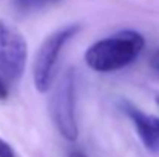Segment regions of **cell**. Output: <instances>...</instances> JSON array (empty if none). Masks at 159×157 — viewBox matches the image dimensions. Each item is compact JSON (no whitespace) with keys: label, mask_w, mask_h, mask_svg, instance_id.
Returning <instances> with one entry per match:
<instances>
[{"label":"cell","mask_w":159,"mask_h":157,"mask_svg":"<svg viewBox=\"0 0 159 157\" xmlns=\"http://www.w3.org/2000/svg\"><path fill=\"white\" fill-rule=\"evenodd\" d=\"M8 96H9V88H8V82L2 77V74H0V102H3V100H6L8 99Z\"/></svg>","instance_id":"cell-9"},{"label":"cell","mask_w":159,"mask_h":157,"mask_svg":"<svg viewBox=\"0 0 159 157\" xmlns=\"http://www.w3.org/2000/svg\"><path fill=\"white\" fill-rule=\"evenodd\" d=\"M28 62L25 36L9 22L0 19V74L8 83L22 79Z\"/></svg>","instance_id":"cell-4"},{"label":"cell","mask_w":159,"mask_h":157,"mask_svg":"<svg viewBox=\"0 0 159 157\" xmlns=\"http://www.w3.org/2000/svg\"><path fill=\"white\" fill-rule=\"evenodd\" d=\"M156 103L159 105V94H158V96H156Z\"/></svg>","instance_id":"cell-11"},{"label":"cell","mask_w":159,"mask_h":157,"mask_svg":"<svg viewBox=\"0 0 159 157\" xmlns=\"http://www.w3.org/2000/svg\"><path fill=\"white\" fill-rule=\"evenodd\" d=\"M0 157H17L12 146L8 142H5L3 139H0Z\"/></svg>","instance_id":"cell-8"},{"label":"cell","mask_w":159,"mask_h":157,"mask_svg":"<svg viewBox=\"0 0 159 157\" xmlns=\"http://www.w3.org/2000/svg\"><path fill=\"white\" fill-rule=\"evenodd\" d=\"M62 2L63 0H12V5L19 14L30 15V14H36L54 6H59Z\"/></svg>","instance_id":"cell-6"},{"label":"cell","mask_w":159,"mask_h":157,"mask_svg":"<svg viewBox=\"0 0 159 157\" xmlns=\"http://www.w3.org/2000/svg\"><path fill=\"white\" fill-rule=\"evenodd\" d=\"M68 157H88L85 153H82V151H79V150H73L70 154H68Z\"/></svg>","instance_id":"cell-10"},{"label":"cell","mask_w":159,"mask_h":157,"mask_svg":"<svg viewBox=\"0 0 159 157\" xmlns=\"http://www.w3.org/2000/svg\"><path fill=\"white\" fill-rule=\"evenodd\" d=\"M77 71L74 66L68 68L59 79L50 99V114L59 134L68 140L74 142L79 136L77 125Z\"/></svg>","instance_id":"cell-2"},{"label":"cell","mask_w":159,"mask_h":157,"mask_svg":"<svg viewBox=\"0 0 159 157\" xmlns=\"http://www.w3.org/2000/svg\"><path fill=\"white\" fill-rule=\"evenodd\" d=\"M148 66H150L152 72L156 77H159V48H156L155 51L152 52V55L148 59Z\"/></svg>","instance_id":"cell-7"},{"label":"cell","mask_w":159,"mask_h":157,"mask_svg":"<svg viewBox=\"0 0 159 157\" xmlns=\"http://www.w3.org/2000/svg\"><path fill=\"white\" fill-rule=\"evenodd\" d=\"M119 106H120L122 112L134 125L136 133H138L142 145L148 151H152L155 154H159V119L158 117L142 112L138 106H134L131 102H128L125 99L119 100Z\"/></svg>","instance_id":"cell-5"},{"label":"cell","mask_w":159,"mask_h":157,"mask_svg":"<svg viewBox=\"0 0 159 157\" xmlns=\"http://www.w3.org/2000/svg\"><path fill=\"white\" fill-rule=\"evenodd\" d=\"M80 31L79 23H70L51 33L39 46L33 65L34 86L39 93H47L53 88L57 76V63L65 45Z\"/></svg>","instance_id":"cell-3"},{"label":"cell","mask_w":159,"mask_h":157,"mask_svg":"<svg viewBox=\"0 0 159 157\" xmlns=\"http://www.w3.org/2000/svg\"><path fill=\"white\" fill-rule=\"evenodd\" d=\"M145 39L134 29H122L101 39L85 51V63L96 72H114L131 65L144 50Z\"/></svg>","instance_id":"cell-1"}]
</instances>
